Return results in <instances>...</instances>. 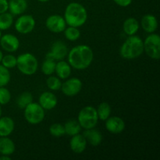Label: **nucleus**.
Wrapping results in <instances>:
<instances>
[{"mask_svg": "<svg viewBox=\"0 0 160 160\" xmlns=\"http://www.w3.org/2000/svg\"><path fill=\"white\" fill-rule=\"evenodd\" d=\"M142 28L145 32L154 33L158 28V20L157 18L152 14H146L144 16L141 20Z\"/></svg>", "mask_w": 160, "mask_h": 160, "instance_id": "obj_16", "label": "nucleus"}, {"mask_svg": "<svg viewBox=\"0 0 160 160\" xmlns=\"http://www.w3.org/2000/svg\"><path fill=\"white\" fill-rule=\"evenodd\" d=\"M144 52L151 59L158 60L160 58V37L158 34L152 33L143 41Z\"/></svg>", "mask_w": 160, "mask_h": 160, "instance_id": "obj_7", "label": "nucleus"}, {"mask_svg": "<svg viewBox=\"0 0 160 160\" xmlns=\"http://www.w3.org/2000/svg\"><path fill=\"white\" fill-rule=\"evenodd\" d=\"M38 103L45 110H51L57 106V97L52 92H45L39 96Z\"/></svg>", "mask_w": 160, "mask_h": 160, "instance_id": "obj_14", "label": "nucleus"}, {"mask_svg": "<svg viewBox=\"0 0 160 160\" xmlns=\"http://www.w3.org/2000/svg\"><path fill=\"white\" fill-rule=\"evenodd\" d=\"M2 57H3V53H2V52L1 50H0V62H1Z\"/></svg>", "mask_w": 160, "mask_h": 160, "instance_id": "obj_37", "label": "nucleus"}, {"mask_svg": "<svg viewBox=\"0 0 160 160\" xmlns=\"http://www.w3.org/2000/svg\"><path fill=\"white\" fill-rule=\"evenodd\" d=\"M17 67L23 74L31 76L37 72L38 61L33 54L25 52L17 58Z\"/></svg>", "mask_w": 160, "mask_h": 160, "instance_id": "obj_4", "label": "nucleus"}, {"mask_svg": "<svg viewBox=\"0 0 160 160\" xmlns=\"http://www.w3.org/2000/svg\"><path fill=\"white\" fill-rule=\"evenodd\" d=\"M16 150L15 143L9 137H0V155L11 156Z\"/></svg>", "mask_w": 160, "mask_h": 160, "instance_id": "obj_21", "label": "nucleus"}, {"mask_svg": "<svg viewBox=\"0 0 160 160\" xmlns=\"http://www.w3.org/2000/svg\"><path fill=\"white\" fill-rule=\"evenodd\" d=\"M2 65L7 69H12L17 67V57L13 55L8 54L3 56L2 59Z\"/></svg>", "mask_w": 160, "mask_h": 160, "instance_id": "obj_32", "label": "nucleus"}, {"mask_svg": "<svg viewBox=\"0 0 160 160\" xmlns=\"http://www.w3.org/2000/svg\"><path fill=\"white\" fill-rule=\"evenodd\" d=\"M13 23V16L10 12H3L0 14V30L6 31L9 29Z\"/></svg>", "mask_w": 160, "mask_h": 160, "instance_id": "obj_24", "label": "nucleus"}, {"mask_svg": "<svg viewBox=\"0 0 160 160\" xmlns=\"http://www.w3.org/2000/svg\"><path fill=\"white\" fill-rule=\"evenodd\" d=\"M87 144V141L83 134H78L71 137L70 141V148L74 153L81 154L86 149Z\"/></svg>", "mask_w": 160, "mask_h": 160, "instance_id": "obj_15", "label": "nucleus"}, {"mask_svg": "<svg viewBox=\"0 0 160 160\" xmlns=\"http://www.w3.org/2000/svg\"><path fill=\"white\" fill-rule=\"evenodd\" d=\"M0 160H11L10 156H6V155H1Z\"/></svg>", "mask_w": 160, "mask_h": 160, "instance_id": "obj_36", "label": "nucleus"}, {"mask_svg": "<svg viewBox=\"0 0 160 160\" xmlns=\"http://www.w3.org/2000/svg\"><path fill=\"white\" fill-rule=\"evenodd\" d=\"M46 84L48 89H50L51 91H53V92L54 91L60 90L61 86H62V82H61L60 78H59L58 77L51 76V75L47 79Z\"/></svg>", "mask_w": 160, "mask_h": 160, "instance_id": "obj_29", "label": "nucleus"}, {"mask_svg": "<svg viewBox=\"0 0 160 160\" xmlns=\"http://www.w3.org/2000/svg\"><path fill=\"white\" fill-rule=\"evenodd\" d=\"M1 37H2V31L0 30V38H1Z\"/></svg>", "mask_w": 160, "mask_h": 160, "instance_id": "obj_40", "label": "nucleus"}, {"mask_svg": "<svg viewBox=\"0 0 160 160\" xmlns=\"http://www.w3.org/2000/svg\"><path fill=\"white\" fill-rule=\"evenodd\" d=\"M63 17L67 25L80 28L87 21L88 12L81 3L70 2L66 8Z\"/></svg>", "mask_w": 160, "mask_h": 160, "instance_id": "obj_2", "label": "nucleus"}, {"mask_svg": "<svg viewBox=\"0 0 160 160\" xmlns=\"http://www.w3.org/2000/svg\"><path fill=\"white\" fill-rule=\"evenodd\" d=\"M78 121L81 128L85 130L95 128L98 121L96 109L91 106H85L81 109L78 113Z\"/></svg>", "mask_w": 160, "mask_h": 160, "instance_id": "obj_5", "label": "nucleus"}, {"mask_svg": "<svg viewBox=\"0 0 160 160\" xmlns=\"http://www.w3.org/2000/svg\"><path fill=\"white\" fill-rule=\"evenodd\" d=\"M97 113H98V120H101L102 121H106L111 114V107L109 103L102 102L98 106V109H96Z\"/></svg>", "mask_w": 160, "mask_h": 160, "instance_id": "obj_25", "label": "nucleus"}, {"mask_svg": "<svg viewBox=\"0 0 160 160\" xmlns=\"http://www.w3.org/2000/svg\"><path fill=\"white\" fill-rule=\"evenodd\" d=\"M45 26L47 29L53 33L63 32L65 28H67V23L63 17L58 14L51 15L46 19Z\"/></svg>", "mask_w": 160, "mask_h": 160, "instance_id": "obj_10", "label": "nucleus"}, {"mask_svg": "<svg viewBox=\"0 0 160 160\" xmlns=\"http://www.w3.org/2000/svg\"><path fill=\"white\" fill-rule=\"evenodd\" d=\"M144 52L143 41L136 35L129 36L120 48V54L125 59H137Z\"/></svg>", "mask_w": 160, "mask_h": 160, "instance_id": "obj_3", "label": "nucleus"}, {"mask_svg": "<svg viewBox=\"0 0 160 160\" xmlns=\"http://www.w3.org/2000/svg\"><path fill=\"white\" fill-rule=\"evenodd\" d=\"M140 24L139 22L133 17L126 19L123 23V30L125 34L128 36L135 35L138 31Z\"/></svg>", "mask_w": 160, "mask_h": 160, "instance_id": "obj_22", "label": "nucleus"}, {"mask_svg": "<svg viewBox=\"0 0 160 160\" xmlns=\"http://www.w3.org/2000/svg\"><path fill=\"white\" fill-rule=\"evenodd\" d=\"M11 93L6 87H0V105H6L10 102Z\"/></svg>", "mask_w": 160, "mask_h": 160, "instance_id": "obj_33", "label": "nucleus"}, {"mask_svg": "<svg viewBox=\"0 0 160 160\" xmlns=\"http://www.w3.org/2000/svg\"><path fill=\"white\" fill-rule=\"evenodd\" d=\"M56 60L51 59V58L46 57L42 66V73L47 76L53 74L55 72V69H56Z\"/></svg>", "mask_w": 160, "mask_h": 160, "instance_id": "obj_27", "label": "nucleus"}, {"mask_svg": "<svg viewBox=\"0 0 160 160\" xmlns=\"http://www.w3.org/2000/svg\"><path fill=\"white\" fill-rule=\"evenodd\" d=\"M0 46L7 52H14L20 47V41L17 36L12 34H6L2 35L0 38Z\"/></svg>", "mask_w": 160, "mask_h": 160, "instance_id": "obj_12", "label": "nucleus"}, {"mask_svg": "<svg viewBox=\"0 0 160 160\" xmlns=\"http://www.w3.org/2000/svg\"><path fill=\"white\" fill-rule=\"evenodd\" d=\"M8 9H9V1L0 0V14L7 12Z\"/></svg>", "mask_w": 160, "mask_h": 160, "instance_id": "obj_34", "label": "nucleus"}, {"mask_svg": "<svg viewBox=\"0 0 160 160\" xmlns=\"http://www.w3.org/2000/svg\"><path fill=\"white\" fill-rule=\"evenodd\" d=\"M68 55V48L64 42L56 41L52 45L51 49L47 53L46 57L51 58L54 60H62Z\"/></svg>", "mask_w": 160, "mask_h": 160, "instance_id": "obj_11", "label": "nucleus"}, {"mask_svg": "<svg viewBox=\"0 0 160 160\" xmlns=\"http://www.w3.org/2000/svg\"><path fill=\"white\" fill-rule=\"evenodd\" d=\"M28 9V2L27 0H9V9L12 16L22 15Z\"/></svg>", "mask_w": 160, "mask_h": 160, "instance_id": "obj_19", "label": "nucleus"}, {"mask_svg": "<svg viewBox=\"0 0 160 160\" xmlns=\"http://www.w3.org/2000/svg\"><path fill=\"white\" fill-rule=\"evenodd\" d=\"M38 2H48L49 0H38Z\"/></svg>", "mask_w": 160, "mask_h": 160, "instance_id": "obj_38", "label": "nucleus"}, {"mask_svg": "<svg viewBox=\"0 0 160 160\" xmlns=\"http://www.w3.org/2000/svg\"><path fill=\"white\" fill-rule=\"evenodd\" d=\"M83 136L85 138L88 143L93 145V146L99 145L102 143L103 139L102 133L98 130L95 129V128L85 130L84 132L83 133Z\"/></svg>", "mask_w": 160, "mask_h": 160, "instance_id": "obj_18", "label": "nucleus"}, {"mask_svg": "<svg viewBox=\"0 0 160 160\" xmlns=\"http://www.w3.org/2000/svg\"><path fill=\"white\" fill-rule=\"evenodd\" d=\"M106 128L112 134H120L125 129V122L119 117H109L106 120Z\"/></svg>", "mask_w": 160, "mask_h": 160, "instance_id": "obj_13", "label": "nucleus"}, {"mask_svg": "<svg viewBox=\"0 0 160 160\" xmlns=\"http://www.w3.org/2000/svg\"><path fill=\"white\" fill-rule=\"evenodd\" d=\"M15 128L13 120L9 117H0V137H9Z\"/></svg>", "mask_w": 160, "mask_h": 160, "instance_id": "obj_17", "label": "nucleus"}, {"mask_svg": "<svg viewBox=\"0 0 160 160\" xmlns=\"http://www.w3.org/2000/svg\"><path fill=\"white\" fill-rule=\"evenodd\" d=\"M65 128V132L67 135L72 136L76 135V134H80L81 131V127L80 123H78V120H70L63 125Z\"/></svg>", "mask_w": 160, "mask_h": 160, "instance_id": "obj_23", "label": "nucleus"}, {"mask_svg": "<svg viewBox=\"0 0 160 160\" xmlns=\"http://www.w3.org/2000/svg\"><path fill=\"white\" fill-rule=\"evenodd\" d=\"M113 2L116 4L118 5L119 6L127 7V6H129L131 4L132 0H113Z\"/></svg>", "mask_w": 160, "mask_h": 160, "instance_id": "obj_35", "label": "nucleus"}, {"mask_svg": "<svg viewBox=\"0 0 160 160\" xmlns=\"http://www.w3.org/2000/svg\"><path fill=\"white\" fill-rule=\"evenodd\" d=\"M11 75L9 69L0 65V87H6L9 83Z\"/></svg>", "mask_w": 160, "mask_h": 160, "instance_id": "obj_30", "label": "nucleus"}, {"mask_svg": "<svg viewBox=\"0 0 160 160\" xmlns=\"http://www.w3.org/2000/svg\"><path fill=\"white\" fill-rule=\"evenodd\" d=\"M45 116V109L39 103L32 102L24 109V118L30 124H39L44 120Z\"/></svg>", "mask_w": 160, "mask_h": 160, "instance_id": "obj_6", "label": "nucleus"}, {"mask_svg": "<svg viewBox=\"0 0 160 160\" xmlns=\"http://www.w3.org/2000/svg\"><path fill=\"white\" fill-rule=\"evenodd\" d=\"M2 107H1V105H0V117H2Z\"/></svg>", "mask_w": 160, "mask_h": 160, "instance_id": "obj_39", "label": "nucleus"}, {"mask_svg": "<svg viewBox=\"0 0 160 160\" xmlns=\"http://www.w3.org/2000/svg\"><path fill=\"white\" fill-rule=\"evenodd\" d=\"M35 20L31 15H21L15 22V29L18 33L28 34L34 29Z\"/></svg>", "mask_w": 160, "mask_h": 160, "instance_id": "obj_8", "label": "nucleus"}, {"mask_svg": "<svg viewBox=\"0 0 160 160\" xmlns=\"http://www.w3.org/2000/svg\"><path fill=\"white\" fill-rule=\"evenodd\" d=\"M33 102V95L28 92H24L20 94L17 100V105L20 109H24L30 103Z\"/></svg>", "mask_w": 160, "mask_h": 160, "instance_id": "obj_26", "label": "nucleus"}, {"mask_svg": "<svg viewBox=\"0 0 160 160\" xmlns=\"http://www.w3.org/2000/svg\"><path fill=\"white\" fill-rule=\"evenodd\" d=\"M65 38L70 42H75L81 37V31H79L78 28L69 26L66 28L63 31Z\"/></svg>", "mask_w": 160, "mask_h": 160, "instance_id": "obj_28", "label": "nucleus"}, {"mask_svg": "<svg viewBox=\"0 0 160 160\" xmlns=\"http://www.w3.org/2000/svg\"><path fill=\"white\" fill-rule=\"evenodd\" d=\"M49 133L52 136L56 138L62 137L66 134L65 128L63 125L60 123H53L49 128Z\"/></svg>", "mask_w": 160, "mask_h": 160, "instance_id": "obj_31", "label": "nucleus"}, {"mask_svg": "<svg viewBox=\"0 0 160 160\" xmlns=\"http://www.w3.org/2000/svg\"><path fill=\"white\" fill-rule=\"evenodd\" d=\"M71 66L69 64V62H66L63 59L59 60V62H56L55 72H56L58 78H60V79H67L71 74Z\"/></svg>", "mask_w": 160, "mask_h": 160, "instance_id": "obj_20", "label": "nucleus"}, {"mask_svg": "<svg viewBox=\"0 0 160 160\" xmlns=\"http://www.w3.org/2000/svg\"><path fill=\"white\" fill-rule=\"evenodd\" d=\"M82 85V81L79 78H72L62 83L60 89L66 96L73 97L80 93Z\"/></svg>", "mask_w": 160, "mask_h": 160, "instance_id": "obj_9", "label": "nucleus"}, {"mask_svg": "<svg viewBox=\"0 0 160 160\" xmlns=\"http://www.w3.org/2000/svg\"><path fill=\"white\" fill-rule=\"evenodd\" d=\"M68 62L71 67L82 70L88 68L94 59L92 48L86 45H79L68 52Z\"/></svg>", "mask_w": 160, "mask_h": 160, "instance_id": "obj_1", "label": "nucleus"}]
</instances>
